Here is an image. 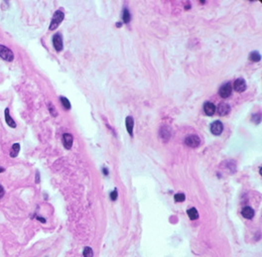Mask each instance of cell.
Instances as JSON below:
<instances>
[{"label": "cell", "instance_id": "52a82bcc", "mask_svg": "<svg viewBox=\"0 0 262 257\" xmlns=\"http://www.w3.org/2000/svg\"><path fill=\"white\" fill-rule=\"evenodd\" d=\"M233 89L236 90L237 92H242L246 89V82L243 78H237L236 81H234L233 84Z\"/></svg>", "mask_w": 262, "mask_h": 257}, {"label": "cell", "instance_id": "3957f363", "mask_svg": "<svg viewBox=\"0 0 262 257\" xmlns=\"http://www.w3.org/2000/svg\"><path fill=\"white\" fill-rule=\"evenodd\" d=\"M219 92V96H222V98L229 97L231 96V92H233V88H231V85L229 84V82H226V84H223L222 86H220Z\"/></svg>", "mask_w": 262, "mask_h": 257}, {"label": "cell", "instance_id": "5bb4252c", "mask_svg": "<svg viewBox=\"0 0 262 257\" xmlns=\"http://www.w3.org/2000/svg\"><path fill=\"white\" fill-rule=\"evenodd\" d=\"M19 152H20V144L19 143H14L10 150V157L16 158L18 156V154H19Z\"/></svg>", "mask_w": 262, "mask_h": 257}, {"label": "cell", "instance_id": "6da1fadb", "mask_svg": "<svg viewBox=\"0 0 262 257\" xmlns=\"http://www.w3.org/2000/svg\"><path fill=\"white\" fill-rule=\"evenodd\" d=\"M64 18H65V14H64L63 11H56L53 18H52V21H51V24H50V27H49V29L50 30H55L57 29V27L63 22Z\"/></svg>", "mask_w": 262, "mask_h": 257}, {"label": "cell", "instance_id": "d6986e66", "mask_svg": "<svg viewBox=\"0 0 262 257\" xmlns=\"http://www.w3.org/2000/svg\"><path fill=\"white\" fill-rule=\"evenodd\" d=\"M260 58H261V56L258 54L257 52H252L251 54L249 55V59L251 60L252 62H258V61H260Z\"/></svg>", "mask_w": 262, "mask_h": 257}, {"label": "cell", "instance_id": "4316f807", "mask_svg": "<svg viewBox=\"0 0 262 257\" xmlns=\"http://www.w3.org/2000/svg\"><path fill=\"white\" fill-rule=\"evenodd\" d=\"M103 172H104L105 175H107V174H108V171H106V169H103Z\"/></svg>", "mask_w": 262, "mask_h": 257}, {"label": "cell", "instance_id": "7a4b0ae2", "mask_svg": "<svg viewBox=\"0 0 262 257\" xmlns=\"http://www.w3.org/2000/svg\"><path fill=\"white\" fill-rule=\"evenodd\" d=\"M0 58L6 62H12L14 59V54L9 48L3 46V45H0Z\"/></svg>", "mask_w": 262, "mask_h": 257}, {"label": "cell", "instance_id": "ba28073f", "mask_svg": "<svg viewBox=\"0 0 262 257\" xmlns=\"http://www.w3.org/2000/svg\"><path fill=\"white\" fill-rule=\"evenodd\" d=\"M73 142H74V137H73L72 134L65 133L63 135V144H64V146H65V148H67V149L72 148Z\"/></svg>", "mask_w": 262, "mask_h": 257}, {"label": "cell", "instance_id": "ffe728a7", "mask_svg": "<svg viewBox=\"0 0 262 257\" xmlns=\"http://www.w3.org/2000/svg\"><path fill=\"white\" fill-rule=\"evenodd\" d=\"M84 257H93V251L91 247H84Z\"/></svg>", "mask_w": 262, "mask_h": 257}, {"label": "cell", "instance_id": "9c48e42d", "mask_svg": "<svg viewBox=\"0 0 262 257\" xmlns=\"http://www.w3.org/2000/svg\"><path fill=\"white\" fill-rule=\"evenodd\" d=\"M4 116H5V121L7 123V125L11 128H16V122L14 121V119L10 116V109L9 107H6L4 110Z\"/></svg>", "mask_w": 262, "mask_h": 257}, {"label": "cell", "instance_id": "9a60e30c", "mask_svg": "<svg viewBox=\"0 0 262 257\" xmlns=\"http://www.w3.org/2000/svg\"><path fill=\"white\" fill-rule=\"evenodd\" d=\"M188 215H189L190 220H192V221L199 218V213H198L196 207H191L190 210H188Z\"/></svg>", "mask_w": 262, "mask_h": 257}, {"label": "cell", "instance_id": "7c38bea8", "mask_svg": "<svg viewBox=\"0 0 262 257\" xmlns=\"http://www.w3.org/2000/svg\"><path fill=\"white\" fill-rule=\"evenodd\" d=\"M241 214H242V217H245L246 220H251V218L254 217V210H253L252 207H243L242 210H241Z\"/></svg>", "mask_w": 262, "mask_h": 257}, {"label": "cell", "instance_id": "ac0fdd59", "mask_svg": "<svg viewBox=\"0 0 262 257\" xmlns=\"http://www.w3.org/2000/svg\"><path fill=\"white\" fill-rule=\"evenodd\" d=\"M174 200H175V202H177V203H182L186 200V196L183 194V193H179V194L175 195Z\"/></svg>", "mask_w": 262, "mask_h": 257}, {"label": "cell", "instance_id": "cb8c5ba5", "mask_svg": "<svg viewBox=\"0 0 262 257\" xmlns=\"http://www.w3.org/2000/svg\"><path fill=\"white\" fill-rule=\"evenodd\" d=\"M36 183L37 184L40 183V173L38 171L36 172Z\"/></svg>", "mask_w": 262, "mask_h": 257}, {"label": "cell", "instance_id": "277c9868", "mask_svg": "<svg viewBox=\"0 0 262 257\" xmlns=\"http://www.w3.org/2000/svg\"><path fill=\"white\" fill-rule=\"evenodd\" d=\"M185 143L189 147L195 148V147H198L201 144V139L199 136H197V135H189L188 137H186Z\"/></svg>", "mask_w": 262, "mask_h": 257}, {"label": "cell", "instance_id": "8fae6325", "mask_svg": "<svg viewBox=\"0 0 262 257\" xmlns=\"http://www.w3.org/2000/svg\"><path fill=\"white\" fill-rule=\"evenodd\" d=\"M204 111H205V114L209 115V116L214 115L215 112V105L212 102L208 101V102H205L204 104Z\"/></svg>", "mask_w": 262, "mask_h": 257}, {"label": "cell", "instance_id": "30bf717a", "mask_svg": "<svg viewBox=\"0 0 262 257\" xmlns=\"http://www.w3.org/2000/svg\"><path fill=\"white\" fill-rule=\"evenodd\" d=\"M215 111H218V113L220 115V116H224L229 113L230 111V106L226 103H220L218 108H215Z\"/></svg>", "mask_w": 262, "mask_h": 257}, {"label": "cell", "instance_id": "4fadbf2b", "mask_svg": "<svg viewBox=\"0 0 262 257\" xmlns=\"http://www.w3.org/2000/svg\"><path fill=\"white\" fill-rule=\"evenodd\" d=\"M126 128L128 133L132 136L133 135V126H134V120L131 116H127L126 117Z\"/></svg>", "mask_w": 262, "mask_h": 257}, {"label": "cell", "instance_id": "603a6c76", "mask_svg": "<svg viewBox=\"0 0 262 257\" xmlns=\"http://www.w3.org/2000/svg\"><path fill=\"white\" fill-rule=\"evenodd\" d=\"M5 194V191H4V188H3L1 185H0V199L3 198V196Z\"/></svg>", "mask_w": 262, "mask_h": 257}, {"label": "cell", "instance_id": "484cf974", "mask_svg": "<svg viewBox=\"0 0 262 257\" xmlns=\"http://www.w3.org/2000/svg\"><path fill=\"white\" fill-rule=\"evenodd\" d=\"M4 171H5V169H4V168H3V167H0V173H3Z\"/></svg>", "mask_w": 262, "mask_h": 257}, {"label": "cell", "instance_id": "5b68a950", "mask_svg": "<svg viewBox=\"0 0 262 257\" xmlns=\"http://www.w3.org/2000/svg\"><path fill=\"white\" fill-rule=\"evenodd\" d=\"M53 46L55 48L56 51L58 52H61L63 50V38H62V35L60 33H57L55 34V35L53 36Z\"/></svg>", "mask_w": 262, "mask_h": 257}, {"label": "cell", "instance_id": "7402d4cb", "mask_svg": "<svg viewBox=\"0 0 262 257\" xmlns=\"http://www.w3.org/2000/svg\"><path fill=\"white\" fill-rule=\"evenodd\" d=\"M110 199L112 200V201H115V200L117 199V191L116 190L112 191L110 193Z\"/></svg>", "mask_w": 262, "mask_h": 257}, {"label": "cell", "instance_id": "d4e9b609", "mask_svg": "<svg viewBox=\"0 0 262 257\" xmlns=\"http://www.w3.org/2000/svg\"><path fill=\"white\" fill-rule=\"evenodd\" d=\"M37 220L40 221H42L43 224H45V222H46V220H45V218H43L42 217H37Z\"/></svg>", "mask_w": 262, "mask_h": 257}, {"label": "cell", "instance_id": "e0dca14e", "mask_svg": "<svg viewBox=\"0 0 262 257\" xmlns=\"http://www.w3.org/2000/svg\"><path fill=\"white\" fill-rule=\"evenodd\" d=\"M60 99H61V102L63 104V106L65 107L66 109H70L71 108V102L69 101V99L65 96H61L60 97Z\"/></svg>", "mask_w": 262, "mask_h": 257}, {"label": "cell", "instance_id": "44dd1931", "mask_svg": "<svg viewBox=\"0 0 262 257\" xmlns=\"http://www.w3.org/2000/svg\"><path fill=\"white\" fill-rule=\"evenodd\" d=\"M49 110H50L51 114L53 115V116H56V115L58 114V113H57V111H56L55 107H54V105L52 104V103H49Z\"/></svg>", "mask_w": 262, "mask_h": 257}, {"label": "cell", "instance_id": "8992f818", "mask_svg": "<svg viewBox=\"0 0 262 257\" xmlns=\"http://www.w3.org/2000/svg\"><path fill=\"white\" fill-rule=\"evenodd\" d=\"M223 130V124L220 121H215L211 125V132L214 135H220Z\"/></svg>", "mask_w": 262, "mask_h": 257}, {"label": "cell", "instance_id": "2e32d148", "mask_svg": "<svg viewBox=\"0 0 262 257\" xmlns=\"http://www.w3.org/2000/svg\"><path fill=\"white\" fill-rule=\"evenodd\" d=\"M130 13L128 9H124L123 10V13H122V20L124 23H128V22L130 21Z\"/></svg>", "mask_w": 262, "mask_h": 257}]
</instances>
